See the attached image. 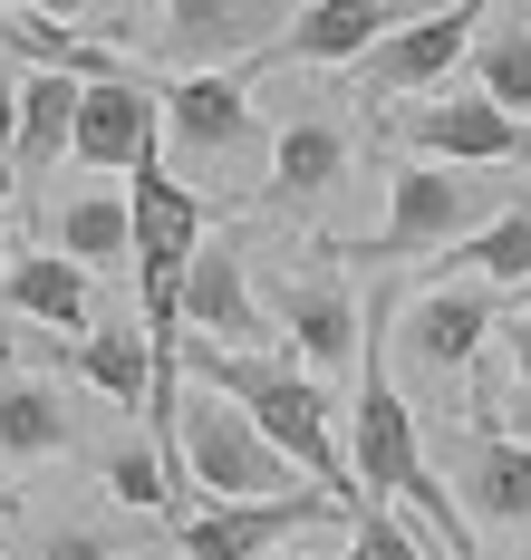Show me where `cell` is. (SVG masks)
Masks as SVG:
<instances>
[{"mask_svg":"<svg viewBox=\"0 0 531 560\" xmlns=\"http://www.w3.org/2000/svg\"><path fill=\"white\" fill-rule=\"evenodd\" d=\"M387 136L406 155H435V165H522L531 155V126L493 88H425L415 107H397Z\"/></svg>","mask_w":531,"mask_h":560,"instance_id":"obj_5","label":"cell"},{"mask_svg":"<svg viewBox=\"0 0 531 560\" xmlns=\"http://www.w3.org/2000/svg\"><path fill=\"white\" fill-rule=\"evenodd\" d=\"M455 503H464V522H483V532H531V435H512L503 416H473V425H455Z\"/></svg>","mask_w":531,"mask_h":560,"instance_id":"obj_8","label":"cell"},{"mask_svg":"<svg viewBox=\"0 0 531 560\" xmlns=\"http://www.w3.org/2000/svg\"><path fill=\"white\" fill-rule=\"evenodd\" d=\"M107 493L135 503V512H175L184 474L165 464V445H117V454H107Z\"/></svg>","mask_w":531,"mask_h":560,"instance_id":"obj_25","label":"cell"},{"mask_svg":"<svg viewBox=\"0 0 531 560\" xmlns=\"http://www.w3.org/2000/svg\"><path fill=\"white\" fill-rule=\"evenodd\" d=\"M49 242L87 271H117V261H135V203L126 194H68V203H49Z\"/></svg>","mask_w":531,"mask_h":560,"instance_id":"obj_20","label":"cell"},{"mask_svg":"<svg viewBox=\"0 0 531 560\" xmlns=\"http://www.w3.org/2000/svg\"><path fill=\"white\" fill-rule=\"evenodd\" d=\"M329 512L357 522V503H339L329 483H299V493H261V503H203L175 541H184V560H261L271 541H291L299 522H329Z\"/></svg>","mask_w":531,"mask_h":560,"instance_id":"obj_9","label":"cell"},{"mask_svg":"<svg viewBox=\"0 0 531 560\" xmlns=\"http://www.w3.org/2000/svg\"><path fill=\"white\" fill-rule=\"evenodd\" d=\"M281 560H309V551H281Z\"/></svg>","mask_w":531,"mask_h":560,"instance_id":"obj_33","label":"cell"},{"mask_svg":"<svg viewBox=\"0 0 531 560\" xmlns=\"http://www.w3.org/2000/svg\"><path fill=\"white\" fill-rule=\"evenodd\" d=\"M493 213H503L493 184H473L464 165H435V155H406L397 184H387V232L377 242H349V261H435L445 242H464Z\"/></svg>","mask_w":531,"mask_h":560,"instance_id":"obj_4","label":"cell"},{"mask_svg":"<svg viewBox=\"0 0 531 560\" xmlns=\"http://www.w3.org/2000/svg\"><path fill=\"white\" fill-rule=\"evenodd\" d=\"M10 512H20V493H0V522H10Z\"/></svg>","mask_w":531,"mask_h":560,"instance_id":"obj_31","label":"cell"},{"mask_svg":"<svg viewBox=\"0 0 531 560\" xmlns=\"http://www.w3.org/2000/svg\"><path fill=\"white\" fill-rule=\"evenodd\" d=\"M165 145V97L135 78V68H107V78H87V97H78V165L97 174H135V155H155Z\"/></svg>","mask_w":531,"mask_h":560,"instance_id":"obj_10","label":"cell"},{"mask_svg":"<svg viewBox=\"0 0 531 560\" xmlns=\"http://www.w3.org/2000/svg\"><path fill=\"white\" fill-rule=\"evenodd\" d=\"M349 560H425V541H415V532H406V522H397L387 503H367V512H357Z\"/></svg>","mask_w":531,"mask_h":560,"instance_id":"obj_27","label":"cell"},{"mask_svg":"<svg viewBox=\"0 0 531 560\" xmlns=\"http://www.w3.org/2000/svg\"><path fill=\"white\" fill-rule=\"evenodd\" d=\"M493 396H512V416H522V435H531V280L503 310V387ZM473 416H493V406H473Z\"/></svg>","mask_w":531,"mask_h":560,"instance_id":"obj_26","label":"cell"},{"mask_svg":"<svg viewBox=\"0 0 531 560\" xmlns=\"http://www.w3.org/2000/svg\"><path fill=\"white\" fill-rule=\"evenodd\" d=\"M30 560H117V541H107V532H87V522H59V532H39V541H30Z\"/></svg>","mask_w":531,"mask_h":560,"instance_id":"obj_28","label":"cell"},{"mask_svg":"<svg viewBox=\"0 0 531 560\" xmlns=\"http://www.w3.org/2000/svg\"><path fill=\"white\" fill-rule=\"evenodd\" d=\"M0 39L30 58V68H78V78H107V68H126L117 49H97V39H78L68 20H49V10H10L0 0Z\"/></svg>","mask_w":531,"mask_h":560,"instance_id":"obj_24","label":"cell"},{"mask_svg":"<svg viewBox=\"0 0 531 560\" xmlns=\"http://www.w3.org/2000/svg\"><path fill=\"white\" fill-rule=\"evenodd\" d=\"M271 310L251 300V271H241V242L203 232L193 271H184V338H213V348H271Z\"/></svg>","mask_w":531,"mask_h":560,"instance_id":"obj_11","label":"cell"},{"mask_svg":"<svg viewBox=\"0 0 531 560\" xmlns=\"http://www.w3.org/2000/svg\"><path fill=\"white\" fill-rule=\"evenodd\" d=\"M281 39V10L271 0H165V49L184 68H223Z\"/></svg>","mask_w":531,"mask_h":560,"instance_id":"obj_14","label":"cell"},{"mask_svg":"<svg viewBox=\"0 0 531 560\" xmlns=\"http://www.w3.org/2000/svg\"><path fill=\"white\" fill-rule=\"evenodd\" d=\"M493 329H503V300L483 280H425L397 310V358L415 377H464L473 358L493 348Z\"/></svg>","mask_w":531,"mask_h":560,"instance_id":"obj_7","label":"cell"},{"mask_svg":"<svg viewBox=\"0 0 531 560\" xmlns=\"http://www.w3.org/2000/svg\"><path fill=\"white\" fill-rule=\"evenodd\" d=\"M78 425H68V396L49 377H0V454L10 464H39V454H59Z\"/></svg>","mask_w":531,"mask_h":560,"instance_id":"obj_22","label":"cell"},{"mask_svg":"<svg viewBox=\"0 0 531 560\" xmlns=\"http://www.w3.org/2000/svg\"><path fill=\"white\" fill-rule=\"evenodd\" d=\"M493 20V0H445V10H415V20H397L377 49L357 58V88L387 107V97H425V88H445V68L455 58H473V30Z\"/></svg>","mask_w":531,"mask_h":560,"instance_id":"obj_6","label":"cell"},{"mask_svg":"<svg viewBox=\"0 0 531 560\" xmlns=\"http://www.w3.org/2000/svg\"><path fill=\"white\" fill-rule=\"evenodd\" d=\"M0 358H10V329H0Z\"/></svg>","mask_w":531,"mask_h":560,"instance_id":"obj_32","label":"cell"},{"mask_svg":"<svg viewBox=\"0 0 531 560\" xmlns=\"http://www.w3.org/2000/svg\"><path fill=\"white\" fill-rule=\"evenodd\" d=\"M349 464H357V493H367V503H415L435 532H445V551L473 560V541H464V503H455V493L425 474V425H415L406 387L387 377V348H377V329H367V377H357Z\"/></svg>","mask_w":531,"mask_h":560,"instance_id":"obj_2","label":"cell"},{"mask_svg":"<svg viewBox=\"0 0 531 560\" xmlns=\"http://www.w3.org/2000/svg\"><path fill=\"white\" fill-rule=\"evenodd\" d=\"M175 474L203 493V503H261V493H299V483H309L291 454L261 435V416H251L233 387H213V377H184Z\"/></svg>","mask_w":531,"mask_h":560,"instance_id":"obj_3","label":"cell"},{"mask_svg":"<svg viewBox=\"0 0 531 560\" xmlns=\"http://www.w3.org/2000/svg\"><path fill=\"white\" fill-rule=\"evenodd\" d=\"M473 88H493V97L531 126V10H493V20L473 30Z\"/></svg>","mask_w":531,"mask_h":560,"instance_id":"obj_23","label":"cell"},{"mask_svg":"<svg viewBox=\"0 0 531 560\" xmlns=\"http://www.w3.org/2000/svg\"><path fill=\"white\" fill-rule=\"evenodd\" d=\"M397 20H415L406 0H309L291 30H281V49L299 58V68H349V58H367Z\"/></svg>","mask_w":531,"mask_h":560,"instance_id":"obj_16","label":"cell"},{"mask_svg":"<svg viewBox=\"0 0 531 560\" xmlns=\"http://www.w3.org/2000/svg\"><path fill=\"white\" fill-rule=\"evenodd\" d=\"M184 377H213V387H233L241 406L261 416V435L291 454L309 483H329L339 503L367 512V493H357V464L339 454V435H329V396H319V377H309V368L271 358V348H213V338H184Z\"/></svg>","mask_w":531,"mask_h":560,"instance_id":"obj_1","label":"cell"},{"mask_svg":"<svg viewBox=\"0 0 531 560\" xmlns=\"http://www.w3.org/2000/svg\"><path fill=\"white\" fill-rule=\"evenodd\" d=\"M435 280H493V290H522L531 280V194L503 203L493 223H473L464 242L435 252Z\"/></svg>","mask_w":531,"mask_h":560,"instance_id":"obj_18","label":"cell"},{"mask_svg":"<svg viewBox=\"0 0 531 560\" xmlns=\"http://www.w3.org/2000/svg\"><path fill=\"white\" fill-rule=\"evenodd\" d=\"M68 368L107 396V406H145L155 396V338L135 329V319H97V329H78Z\"/></svg>","mask_w":531,"mask_h":560,"instance_id":"obj_19","label":"cell"},{"mask_svg":"<svg viewBox=\"0 0 531 560\" xmlns=\"http://www.w3.org/2000/svg\"><path fill=\"white\" fill-rule=\"evenodd\" d=\"M339 174H349V136H339L329 116H291V126L271 136V194H281V203H319Z\"/></svg>","mask_w":531,"mask_h":560,"instance_id":"obj_21","label":"cell"},{"mask_svg":"<svg viewBox=\"0 0 531 560\" xmlns=\"http://www.w3.org/2000/svg\"><path fill=\"white\" fill-rule=\"evenodd\" d=\"M281 348H291L309 377H339V368H357V300L349 280L329 271V261H309V271L281 280Z\"/></svg>","mask_w":531,"mask_h":560,"instance_id":"obj_12","label":"cell"},{"mask_svg":"<svg viewBox=\"0 0 531 560\" xmlns=\"http://www.w3.org/2000/svg\"><path fill=\"white\" fill-rule=\"evenodd\" d=\"M78 97H87L78 68H30L20 78V116H10V165L20 174H49L78 145Z\"/></svg>","mask_w":531,"mask_h":560,"instance_id":"obj_17","label":"cell"},{"mask_svg":"<svg viewBox=\"0 0 531 560\" xmlns=\"http://www.w3.org/2000/svg\"><path fill=\"white\" fill-rule=\"evenodd\" d=\"M10 184H20V165H10V136H0V203H10Z\"/></svg>","mask_w":531,"mask_h":560,"instance_id":"obj_30","label":"cell"},{"mask_svg":"<svg viewBox=\"0 0 531 560\" xmlns=\"http://www.w3.org/2000/svg\"><path fill=\"white\" fill-rule=\"evenodd\" d=\"M0 310H10L20 329L78 338L87 329V261H68L59 242H49V252H10V261H0Z\"/></svg>","mask_w":531,"mask_h":560,"instance_id":"obj_15","label":"cell"},{"mask_svg":"<svg viewBox=\"0 0 531 560\" xmlns=\"http://www.w3.org/2000/svg\"><path fill=\"white\" fill-rule=\"evenodd\" d=\"M10 10H49V20H78V10H97V0H10Z\"/></svg>","mask_w":531,"mask_h":560,"instance_id":"obj_29","label":"cell"},{"mask_svg":"<svg viewBox=\"0 0 531 560\" xmlns=\"http://www.w3.org/2000/svg\"><path fill=\"white\" fill-rule=\"evenodd\" d=\"M261 126H251V88H241V68H184L175 88H165V145L175 155H241Z\"/></svg>","mask_w":531,"mask_h":560,"instance_id":"obj_13","label":"cell"}]
</instances>
